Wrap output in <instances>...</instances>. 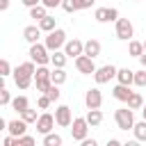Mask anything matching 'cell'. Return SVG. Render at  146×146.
I'll return each instance as SVG.
<instances>
[{"label": "cell", "mask_w": 146, "mask_h": 146, "mask_svg": "<svg viewBox=\"0 0 146 146\" xmlns=\"http://www.w3.org/2000/svg\"><path fill=\"white\" fill-rule=\"evenodd\" d=\"M36 25L41 27V32H46V34H50V32H55V30H57V18L48 14V16H46L43 21H39Z\"/></svg>", "instance_id": "19"}, {"label": "cell", "mask_w": 146, "mask_h": 146, "mask_svg": "<svg viewBox=\"0 0 146 146\" xmlns=\"http://www.w3.org/2000/svg\"><path fill=\"white\" fill-rule=\"evenodd\" d=\"M46 96H48L52 103H57V100H59V96H62V91H59V87H57V84H52V87L48 89V94H46Z\"/></svg>", "instance_id": "36"}, {"label": "cell", "mask_w": 146, "mask_h": 146, "mask_svg": "<svg viewBox=\"0 0 146 146\" xmlns=\"http://www.w3.org/2000/svg\"><path fill=\"white\" fill-rule=\"evenodd\" d=\"M87 123L91 125V128H98L100 123H103V112L100 110H87Z\"/></svg>", "instance_id": "21"}, {"label": "cell", "mask_w": 146, "mask_h": 146, "mask_svg": "<svg viewBox=\"0 0 146 146\" xmlns=\"http://www.w3.org/2000/svg\"><path fill=\"white\" fill-rule=\"evenodd\" d=\"M132 132H135V139L144 144V141H146V121H144V119H141V121H137V123H135V128H132Z\"/></svg>", "instance_id": "27"}, {"label": "cell", "mask_w": 146, "mask_h": 146, "mask_svg": "<svg viewBox=\"0 0 146 146\" xmlns=\"http://www.w3.org/2000/svg\"><path fill=\"white\" fill-rule=\"evenodd\" d=\"M34 73H36V64H34L32 59L18 64V66L14 68V82H16V87H18L21 91L27 89V87L34 82Z\"/></svg>", "instance_id": "1"}, {"label": "cell", "mask_w": 146, "mask_h": 146, "mask_svg": "<svg viewBox=\"0 0 146 146\" xmlns=\"http://www.w3.org/2000/svg\"><path fill=\"white\" fill-rule=\"evenodd\" d=\"M14 146H36V139L32 135H25V137H16V144Z\"/></svg>", "instance_id": "31"}, {"label": "cell", "mask_w": 146, "mask_h": 146, "mask_svg": "<svg viewBox=\"0 0 146 146\" xmlns=\"http://www.w3.org/2000/svg\"><path fill=\"white\" fill-rule=\"evenodd\" d=\"M112 96H114L116 100H121V103H128V98L132 96V91H130V87H125V84H116V87L112 89Z\"/></svg>", "instance_id": "18"}, {"label": "cell", "mask_w": 146, "mask_h": 146, "mask_svg": "<svg viewBox=\"0 0 146 146\" xmlns=\"http://www.w3.org/2000/svg\"><path fill=\"white\" fill-rule=\"evenodd\" d=\"M16 144V137H11V135H5V139H2V146H14Z\"/></svg>", "instance_id": "40"}, {"label": "cell", "mask_w": 146, "mask_h": 146, "mask_svg": "<svg viewBox=\"0 0 146 146\" xmlns=\"http://www.w3.org/2000/svg\"><path fill=\"white\" fill-rule=\"evenodd\" d=\"M73 119H75V116L71 114V107H68V105H59V107L55 110V121H57L59 128H71Z\"/></svg>", "instance_id": "12"}, {"label": "cell", "mask_w": 146, "mask_h": 146, "mask_svg": "<svg viewBox=\"0 0 146 146\" xmlns=\"http://www.w3.org/2000/svg\"><path fill=\"white\" fill-rule=\"evenodd\" d=\"M21 2H23L27 9H32V7H39V5H41V0H21Z\"/></svg>", "instance_id": "41"}, {"label": "cell", "mask_w": 146, "mask_h": 146, "mask_svg": "<svg viewBox=\"0 0 146 146\" xmlns=\"http://www.w3.org/2000/svg\"><path fill=\"white\" fill-rule=\"evenodd\" d=\"M100 50H103V46H100L98 39H87V41H84V55H87V57L96 59V57L100 55Z\"/></svg>", "instance_id": "16"}, {"label": "cell", "mask_w": 146, "mask_h": 146, "mask_svg": "<svg viewBox=\"0 0 146 146\" xmlns=\"http://www.w3.org/2000/svg\"><path fill=\"white\" fill-rule=\"evenodd\" d=\"M139 64H141V68H146V50H144V55L139 57Z\"/></svg>", "instance_id": "46"}, {"label": "cell", "mask_w": 146, "mask_h": 146, "mask_svg": "<svg viewBox=\"0 0 146 146\" xmlns=\"http://www.w3.org/2000/svg\"><path fill=\"white\" fill-rule=\"evenodd\" d=\"M7 135H11V137H25V135H27V123H25L23 119L9 121V123H7Z\"/></svg>", "instance_id": "14"}, {"label": "cell", "mask_w": 146, "mask_h": 146, "mask_svg": "<svg viewBox=\"0 0 146 146\" xmlns=\"http://www.w3.org/2000/svg\"><path fill=\"white\" fill-rule=\"evenodd\" d=\"M116 80H119V84H125V87H130V84H135V71H130L128 66H125V68H119V73H116Z\"/></svg>", "instance_id": "17"}, {"label": "cell", "mask_w": 146, "mask_h": 146, "mask_svg": "<svg viewBox=\"0 0 146 146\" xmlns=\"http://www.w3.org/2000/svg\"><path fill=\"white\" fill-rule=\"evenodd\" d=\"M11 94H9V89H5V87H0V105L2 107H7V105H11Z\"/></svg>", "instance_id": "32"}, {"label": "cell", "mask_w": 146, "mask_h": 146, "mask_svg": "<svg viewBox=\"0 0 146 146\" xmlns=\"http://www.w3.org/2000/svg\"><path fill=\"white\" fill-rule=\"evenodd\" d=\"M135 2H139V0H135Z\"/></svg>", "instance_id": "49"}, {"label": "cell", "mask_w": 146, "mask_h": 146, "mask_svg": "<svg viewBox=\"0 0 146 146\" xmlns=\"http://www.w3.org/2000/svg\"><path fill=\"white\" fill-rule=\"evenodd\" d=\"M73 62H75L78 73H82V75H94V73L98 71L96 62H94L91 57H87V55H80V57H78V59H73Z\"/></svg>", "instance_id": "9"}, {"label": "cell", "mask_w": 146, "mask_h": 146, "mask_svg": "<svg viewBox=\"0 0 146 146\" xmlns=\"http://www.w3.org/2000/svg\"><path fill=\"white\" fill-rule=\"evenodd\" d=\"M141 116H144V121H146V105L141 107Z\"/></svg>", "instance_id": "47"}, {"label": "cell", "mask_w": 146, "mask_h": 146, "mask_svg": "<svg viewBox=\"0 0 146 146\" xmlns=\"http://www.w3.org/2000/svg\"><path fill=\"white\" fill-rule=\"evenodd\" d=\"M125 105H128L132 112H135V110H141V107H144V96H141L139 91H132V96L128 98V103H125Z\"/></svg>", "instance_id": "23"}, {"label": "cell", "mask_w": 146, "mask_h": 146, "mask_svg": "<svg viewBox=\"0 0 146 146\" xmlns=\"http://www.w3.org/2000/svg\"><path fill=\"white\" fill-rule=\"evenodd\" d=\"M84 105H87V110H100V105H103V94H100L98 87H91V89L84 91Z\"/></svg>", "instance_id": "10"}, {"label": "cell", "mask_w": 146, "mask_h": 146, "mask_svg": "<svg viewBox=\"0 0 146 146\" xmlns=\"http://www.w3.org/2000/svg\"><path fill=\"white\" fill-rule=\"evenodd\" d=\"M46 16H48V9H46L43 5H39V7H32V9H30V18H34L36 23H39V21H43Z\"/></svg>", "instance_id": "28"}, {"label": "cell", "mask_w": 146, "mask_h": 146, "mask_svg": "<svg viewBox=\"0 0 146 146\" xmlns=\"http://www.w3.org/2000/svg\"><path fill=\"white\" fill-rule=\"evenodd\" d=\"M52 71L48 66H36V73H34V82H41V80H50Z\"/></svg>", "instance_id": "29"}, {"label": "cell", "mask_w": 146, "mask_h": 146, "mask_svg": "<svg viewBox=\"0 0 146 146\" xmlns=\"http://www.w3.org/2000/svg\"><path fill=\"white\" fill-rule=\"evenodd\" d=\"M50 50L46 48V43H34V46H30V50H27V55H30V59L36 64V66H48L50 64V55H48Z\"/></svg>", "instance_id": "3"}, {"label": "cell", "mask_w": 146, "mask_h": 146, "mask_svg": "<svg viewBox=\"0 0 146 146\" xmlns=\"http://www.w3.org/2000/svg\"><path fill=\"white\" fill-rule=\"evenodd\" d=\"M50 103H52V100H50L46 94H41V96L36 98V107H39V110H48V107H50Z\"/></svg>", "instance_id": "37"}, {"label": "cell", "mask_w": 146, "mask_h": 146, "mask_svg": "<svg viewBox=\"0 0 146 146\" xmlns=\"http://www.w3.org/2000/svg\"><path fill=\"white\" fill-rule=\"evenodd\" d=\"M114 121H116V128H119V130H125V132L132 130L135 123H137V121H135V114H132V110H130L128 105H125V107H119V110L114 112Z\"/></svg>", "instance_id": "2"}, {"label": "cell", "mask_w": 146, "mask_h": 146, "mask_svg": "<svg viewBox=\"0 0 146 146\" xmlns=\"http://www.w3.org/2000/svg\"><path fill=\"white\" fill-rule=\"evenodd\" d=\"M66 62H68V57H66V52H64V50H57V52H52V55H50V64H52L55 68H64V66H66Z\"/></svg>", "instance_id": "22"}, {"label": "cell", "mask_w": 146, "mask_h": 146, "mask_svg": "<svg viewBox=\"0 0 146 146\" xmlns=\"http://www.w3.org/2000/svg\"><path fill=\"white\" fill-rule=\"evenodd\" d=\"M94 18L98 23H116L119 21V9L116 7H98L94 11Z\"/></svg>", "instance_id": "7"}, {"label": "cell", "mask_w": 146, "mask_h": 146, "mask_svg": "<svg viewBox=\"0 0 146 146\" xmlns=\"http://www.w3.org/2000/svg\"><path fill=\"white\" fill-rule=\"evenodd\" d=\"M80 146H98V141H96L94 137H87L84 141H80Z\"/></svg>", "instance_id": "42"}, {"label": "cell", "mask_w": 146, "mask_h": 146, "mask_svg": "<svg viewBox=\"0 0 146 146\" xmlns=\"http://www.w3.org/2000/svg\"><path fill=\"white\" fill-rule=\"evenodd\" d=\"M123 146H141V141H137V139H128V141H123Z\"/></svg>", "instance_id": "43"}, {"label": "cell", "mask_w": 146, "mask_h": 146, "mask_svg": "<svg viewBox=\"0 0 146 146\" xmlns=\"http://www.w3.org/2000/svg\"><path fill=\"white\" fill-rule=\"evenodd\" d=\"M135 87H146V68H141V71H135Z\"/></svg>", "instance_id": "33"}, {"label": "cell", "mask_w": 146, "mask_h": 146, "mask_svg": "<svg viewBox=\"0 0 146 146\" xmlns=\"http://www.w3.org/2000/svg\"><path fill=\"white\" fill-rule=\"evenodd\" d=\"M96 0H78V9H91Z\"/></svg>", "instance_id": "39"}, {"label": "cell", "mask_w": 146, "mask_h": 146, "mask_svg": "<svg viewBox=\"0 0 146 146\" xmlns=\"http://www.w3.org/2000/svg\"><path fill=\"white\" fill-rule=\"evenodd\" d=\"M128 55L130 57H141L144 55V41H137V39H132V41H128Z\"/></svg>", "instance_id": "20"}, {"label": "cell", "mask_w": 146, "mask_h": 146, "mask_svg": "<svg viewBox=\"0 0 146 146\" xmlns=\"http://www.w3.org/2000/svg\"><path fill=\"white\" fill-rule=\"evenodd\" d=\"M62 9H64L66 14H73V11H80V9H78V0H64V2H62Z\"/></svg>", "instance_id": "34"}, {"label": "cell", "mask_w": 146, "mask_h": 146, "mask_svg": "<svg viewBox=\"0 0 146 146\" xmlns=\"http://www.w3.org/2000/svg\"><path fill=\"white\" fill-rule=\"evenodd\" d=\"M64 52H66V57L68 59H78L80 55H84V41H80V39H68L66 41V46H64Z\"/></svg>", "instance_id": "11"}, {"label": "cell", "mask_w": 146, "mask_h": 146, "mask_svg": "<svg viewBox=\"0 0 146 146\" xmlns=\"http://www.w3.org/2000/svg\"><path fill=\"white\" fill-rule=\"evenodd\" d=\"M50 80H52V84H64L66 80H68V73H66V68H52V75H50Z\"/></svg>", "instance_id": "25"}, {"label": "cell", "mask_w": 146, "mask_h": 146, "mask_svg": "<svg viewBox=\"0 0 146 146\" xmlns=\"http://www.w3.org/2000/svg\"><path fill=\"white\" fill-rule=\"evenodd\" d=\"M66 41H68V39H66V32L57 27L55 32L46 34V41H43V43H46V48H48L50 52H57L59 48H64V46H66Z\"/></svg>", "instance_id": "4"}, {"label": "cell", "mask_w": 146, "mask_h": 146, "mask_svg": "<svg viewBox=\"0 0 146 146\" xmlns=\"http://www.w3.org/2000/svg\"><path fill=\"white\" fill-rule=\"evenodd\" d=\"M14 71H11V64L7 62V59H0V75L2 78H7V75H11Z\"/></svg>", "instance_id": "35"}, {"label": "cell", "mask_w": 146, "mask_h": 146, "mask_svg": "<svg viewBox=\"0 0 146 146\" xmlns=\"http://www.w3.org/2000/svg\"><path fill=\"white\" fill-rule=\"evenodd\" d=\"M39 116H41V114H36V110H32V107H27V110L21 114V119H23L25 123H36V121H39Z\"/></svg>", "instance_id": "30"}, {"label": "cell", "mask_w": 146, "mask_h": 146, "mask_svg": "<svg viewBox=\"0 0 146 146\" xmlns=\"http://www.w3.org/2000/svg\"><path fill=\"white\" fill-rule=\"evenodd\" d=\"M116 73H119L116 66L105 64V66H98V71L94 73V80H96V84H107L112 78H116Z\"/></svg>", "instance_id": "8"}, {"label": "cell", "mask_w": 146, "mask_h": 146, "mask_svg": "<svg viewBox=\"0 0 146 146\" xmlns=\"http://www.w3.org/2000/svg\"><path fill=\"white\" fill-rule=\"evenodd\" d=\"M114 25H116V27H114L116 39H121V41H132V36H135V27H132V23H130L128 18H119Z\"/></svg>", "instance_id": "6"}, {"label": "cell", "mask_w": 146, "mask_h": 146, "mask_svg": "<svg viewBox=\"0 0 146 146\" xmlns=\"http://www.w3.org/2000/svg\"><path fill=\"white\" fill-rule=\"evenodd\" d=\"M144 50H146V41H144Z\"/></svg>", "instance_id": "48"}, {"label": "cell", "mask_w": 146, "mask_h": 146, "mask_svg": "<svg viewBox=\"0 0 146 146\" xmlns=\"http://www.w3.org/2000/svg\"><path fill=\"white\" fill-rule=\"evenodd\" d=\"M23 39H25L30 46L39 43V39H41V27H39V25H27V27H23Z\"/></svg>", "instance_id": "15"}, {"label": "cell", "mask_w": 146, "mask_h": 146, "mask_svg": "<svg viewBox=\"0 0 146 146\" xmlns=\"http://www.w3.org/2000/svg\"><path fill=\"white\" fill-rule=\"evenodd\" d=\"M27 107H30V100H27V96H16V98L11 100V110H16L18 114H23Z\"/></svg>", "instance_id": "24"}, {"label": "cell", "mask_w": 146, "mask_h": 146, "mask_svg": "<svg viewBox=\"0 0 146 146\" xmlns=\"http://www.w3.org/2000/svg\"><path fill=\"white\" fill-rule=\"evenodd\" d=\"M89 123H87V119L84 116H75L73 119V123H71V137L75 139V141H84L87 137H89Z\"/></svg>", "instance_id": "5"}, {"label": "cell", "mask_w": 146, "mask_h": 146, "mask_svg": "<svg viewBox=\"0 0 146 146\" xmlns=\"http://www.w3.org/2000/svg\"><path fill=\"white\" fill-rule=\"evenodd\" d=\"M62 2H64V0H41V5H43L46 9H55V7H62Z\"/></svg>", "instance_id": "38"}, {"label": "cell", "mask_w": 146, "mask_h": 146, "mask_svg": "<svg viewBox=\"0 0 146 146\" xmlns=\"http://www.w3.org/2000/svg\"><path fill=\"white\" fill-rule=\"evenodd\" d=\"M62 144H64V139H62V135H57V132L43 135V141H41V146H62Z\"/></svg>", "instance_id": "26"}, {"label": "cell", "mask_w": 146, "mask_h": 146, "mask_svg": "<svg viewBox=\"0 0 146 146\" xmlns=\"http://www.w3.org/2000/svg\"><path fill=\"white\" fill-rule=\"evenodd\" d=\"M105 146H123V141H119V139H107Z\"/></svg>", "instance_id": "44"}, {"label": "cell", "mask_w": 146, "mask_h": 146, "mask_svg": "<svg viewBox=\"0 0 146 146\" xmlns=\"http://www.w3.org/2000/svg\"><path fill=\"white\" fill-rule=\"evenodd\" d=\"M9 9V0H0V11H7Z\"/></svg>", "instance_id": "45"}, {"label": "cell", "mask_w": 146, "mask_h": 146, "mask_svg": "<svg viewBox=\"0 0 146 146\" xmlns=\"http://www.w3.org/2000/svg\"><path fill=\"white\" fill-rule=\"evenodd\" d=\"M55 114H48V112H43L41 116H39V121H36V132L39 135H50L52 132V128H55Z\"/></svg>", "instance_id": "13"}]
</instances>
